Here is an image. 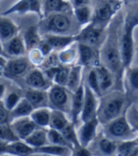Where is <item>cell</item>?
Wrapping results in <instances>:
<instances>
[{
	"label": "cell",
	"mask_w": 138,
	"mask_h": 156,
	"mask_svg": "<svg viewBox=\"0 0 138 156\" xmlns=\"http://www.w3.org/2000/svg\"><path fill=\"white\" fill-rule=\"evenodd\" d=\"M84 101H85V81L75 91L73 92L70 115L72 118V121L74 124H76L79 119L81 118Z\"/></svg>",
	"instance_id": "16"
},
{
	"label": "cell",
	"mask_w": 138,
	"mask_h": 156,
	"mask_svg": "<svg viewBox=\"0 0 138 156\" xmlns=\"http://www.w3.org/2000/svg\"><path fill=\"white\" fill-rule=\"evenodd\" d=\"M94 67L96 68L97 73H98L101 90L103 95L104 93L111 90V88L113 87L115 82H116V77H115L114 73L107 68V67L105 65H103L101 61L98 64H96Z\"/></svg>",
	"instance_id": "18"
},
{
	"label": "cell",
	"mask_w": 138,
	"mask_h": 156,
	"mask_svg": "<svg viewBox=\"0 0 138 156\" xmlns=\"http://www.w3.org/2000/svg\"><path fill=\"white\" fill-rule=\"evenodd\" d=\"M5 55L9 58L24 57L27 54V48L23 36L19 34L3 43Z\"/></svg>",
	"instance_id": "14"
},
{
	"label": "cell",
	"mask_w": 138,
	"mask_h": 156,
	"mask_svg": "<svg viewBox=\"0 0 138 156\" xmlns=\"http://www.w3.org/2000/svg\"><path fill=\"white\" fill-rule=\"evenodd\" d=\"M123 1H126V0H123Z\"/></svg>",
	"instance_id": "57"
},
{
	"label": "cell",
	"mask_w": 138,
	"mask_h": 156,
	"mask_svg": "<svg viewBox=\"0 0 138 156\" xmlns=\"http://www.w3.org/2000/svg\"><path fill=\"white\" fill-rule=\"evenodd\" d=\"M6 153L15 156H28L36 153V151L35 149L29 146L25 140L18 139L7 144Z\"/></svg>",
	"instance_id": "22"
},
{
	"label": "cell",
	"mask_w": 138,
	"mask_h": 156,
	"mask_svg": "<svg viewBox=\"0 0 138 156\" xmlns=\"http://www.w3.org/2000/svg\"><path fill=\"white\" fill-rule=\"evenodd\" d=\"M47 133H48V139H49L50 144L60 145V146L69 147V148H71L72 150H73V145L65 138V136H63V133L60 131L49 128L47 130Z\"/></svg>",
	"instance_id": "35"
},
{
	"label": "cell",
	"mask_w": 138,
	"mask_h": 156,
	"mask_svg": "<svg viewBox=\"0 0 138 156\" xmlns=\"http://www.w3.org/2000/svg\"><path fill=\"white\" fill-rule=\"evenodd\" d=\"M25 141L35 150L45 146V145L49 144L47 130H46V128L38 127L25 139Z\"/></svg>",
	"instance_id": "23"
},
{
	"label": "cell",
	"mask_w": 138,
	"mask_h": 156,
	"mask_svg": "<svg viewBox=\"0 0 138 156\" xmlns=\"http://www.w3.org/2000/svg\"><path fill=\"white\" fill-rule=\"evenodd\" d=\"M30 8V13H35L42 17V2L41 0H27Z\"/></svg>",
	"instance_id": "43"
},
{
	"label": "cell",
	"mask_w": 138,
	"mask_h": 156,
	"mask_svg": "<svg viewBox=\"0 0 138 156\" xmlns=\"http://www.w3.org/2000/svg\"><path fill=\"white\" fill-rule=\"evenodd\" d=\"M100 97L85 83V101L81 113V120L83 122L90 120L97 117Z\"/></svg>",
	"instance_id": "10"
},
{
	"label": "cell",
	"mask_w": 138,
	"mask_h": 156,
	"mask_svg": "<svg viewBox=\"0 0 138 156\" xmlns=\"http://www.w3.org/2000/svg\"><path fill=\"white\" fill-rule=\"evenodd\" d=\"M137 142L135 138L129 139V140H123L119 141L118 144L117 154L120 156H131L133 151L137 146Z\"/></svg>",
	"instance_id": "38"
},
{
	"label": "cell",
	"mask_w": 138,
	"mask_h": 156,
	"mask_svg": "<svg viewBox=\"0 0 138 156\" xmlns=\"http://www.w3.org/2000/svg\"><path fill=\"white\" fill-rule=\"evenodd\" d=\"M125 75V87L127 88L128 94L131 92L132 94L138 93V67H128L124 71Z\"/></svg>",
	"instance_id": "29"
},
{
	"label": "cell",
	"mask_w": 138,
	"mask_h": 156,
	"mask_svg": "<svg viewBox=\"0 0 138 156\" xmlns=\"http://www.w3.org/2000/svg\"><path fill=\"white\" fill-rule=\"evenodd\" d=\"M123 2V0H102L95 4L92 23L107 29L114 17L121 9Z\"/></svg>",
	"instance_id": "5"
},
{
	"label": "cell",
	"mask_w": 138,
	"mask_h": 156,
	"mask_svg": "<svg viewBox=\"0 0 138 156\" xmlns=\"http://www.w3.org/2000/svg\"><path fill=\"white\" fill-rule=\"evenodd\" d=\"M42 16L55 12H68L73 10V5L66 0H41Z\"/></svg>",
	"instance_id": "20"
},
{
	"label": "cell",
	"mask_w": 138,
	"mask_h": 156,
	"mask_svg": "<svg viewBox=\"0 0 138 156\" xmlns=\"http://www.w3.org/2000/svg\"><path fill=\"white\" fill-rule=\"evenodd\" d=\"M22 95L18 90H9L6 93L4 99L2 100L4 105L9 111L12 110L22 100Z\"/></svg>",
	"instance_id": "36"
},
{
	"label": "cell",
	"mask_w": 138,
	"mask_h": 156,
	"mask_svg": "<svg viewBox=\"0 0 138 156\" xmlns=\"http://www.w3.org/2000/svg\"><path fill=\"white\" fill-rule=\"evenodd\" d=\"M127 94L121 90H113L100 97L97 118L101 125L107 123L126 112Z\"/></svg>",
	"instance_id": "2"
},
{
	"label": "cell",
	"mask_w": 138,
	"mask_h": 156,
	"mask_svg": "<svg viewBox=\"0 0 138 156\" xmlns=\"http://www.w3.org/2000/svg\"><path fill=\"white\" fill-rule=\"evenodd\" d=\"M25 82L28 87L37 88V90H48L53 83L45 75L44 72L37 68L31 69L25 75Z\"/></svg>",
	"instance_id": "13"
},
{
	"label": "cell",
	"mask_w": 138,
	"mask_h": 156,
	"mask_svg": "<svg viewBox=\"0 0 138 156\" xmlns=\"http://www.w3.org/2000/svg\"><path fill=\"white\" fill-rule=\"evenodd\" d=\"M126 115L133 128L138 132V109L134 105H131L126 109Z\"/></svg>",
	"instance_id": "42"
},
{
	"label": "cell",
	"mask_w": 138,
	"mask_h": 156,
	"mask_svg": "<svg viewBox=\"0 0 138 156\" xmlns=\"http://www.w3.org/2000/svg\"><path fill=\"white\" fill-rule=\"evenodd\" d=\"M7 144L6 142H4L3 140L0 139V155L6 153V148H7Z\"/></svg>",
	"instance_id": "50"
},
{
	"label": "cell",
	"mask_w": 138,
	"mask_h": 156,
	"mask_svg": "<svg viewBox=\"0 0 138 156\" xmlns=\"http://www.w3.org/2000/svg\"><path fill=\"white\" fill-rule=\"evenodd\" d=\"M0 54L5 55V53H4V47H3V43L1 42V41H0ZM5 57H6V55H5Z\"/></svg>",
	"instance_id": "52"
},
{
	"label": "cell",
	"mask_w": 138,
	"mask_h": 156,
	"mask_svg": "<svg viewBox=\"0 0 138 156\" xmlns=\"http://www.w3.org/2000/svg\"><path fill=\"white\" fill-rule=\"evenodd\" d=\"M40 28L39 26H31L27 27L24 33H23V38H24L25 43L27 45V51L31 48L38 47L39 44L42 39V37L40 34Z\"/></svg>",
	"instance_id": "28"
},
{
	"label": "cell",
	"mask_w": 138,
	"mask_h": 156,
	"mask_svg": "<svg viewBox=\"0 0 138 156\" xmlns=\"http://www.w3.org/2000/svg\"><path fill=\"white\" fill-rule=\"evenodd\" d=\"M72 155H77V156H90L92 155L91 151L87 148V147H83V146H77L74 147L73 150V154Z\"/></svg>",
	"instance_id": "46"
},
{
	"label": "cell",
	"mask_w": 138,
	"mask_h": 156,
	"mask_svg": "<svg viewBox=\"0 0 138 156\" xmlns=\"http://www.w3.org/2000/svg\"><path fill=\"white\" fill-rule=\"evenodd\" d=\"M38 47L41 49V51L43 53V55H45V57H48L50 54H52L54 52V49L50 45V43L46 40H44L43 38L41 39V42H40Z\"/></svg>",
	"instance_id": "45"
},
{
	"label": "cell",
	"mask_w": 138,
	"mask_h": 156,
	"mask_svg": "<svg viewBox=\"0 0 138 156\" xmlns=\"http://www.w3.org/2000/svg\"><path fill=\"white\" fill-rule=\"evenodd\" d=\"M42 38L50 43V45L53 47L54 51H61L76 41L75 34L66 35V34H53V33H47V34H43Z\"/></svg>",
	"instance_id": "17"
},
{
	"label": "cell",
	"mask_w": 138,
	"mask_h": 156,
	"mask_svg": "<svg viewBox=\"0 0 138 156\" xmlns=\"http://www.w3.org/2000/svg\"><path fill=\"white\" fill-rule=\"evenodd\" d=\"M133 29L123 28V33L120 36V54L124 69L132 66L134 57V39Z\"/></svg>",
	"instance_id": "9"
},
{
	"label": "cell",
	"mask_w": 138,
	"mask_h": 156,
	"mask_svg": "<svg viewBox=\"0 0 138 156\" xmlns=\"http://www.w3.org/2000/svg\"><path fill=\"white\" fill-rule=\"evenodd\" d=\"M70 122L71 121L67 118L65 112L60 111V110L52 109V115H51L49 128L62 131L69 123H70Z\"/></svg>",
	"instance_id": "33"
},
{
	"label": "cell",
	"mask_w": 138,
	"mask_h": 156,
	"mask_svg": "<svg viewBox=\"0 0 138 156\" xmlns=\"http://www.w3.org/2000/svg\"><path fill=\"white\" fill-rule=\"evenodd\" d=\"M34 109L35 108L30 104L28 100L25 97H23L19 104L10 111V118L11 119H13L23 117H30Z\"/></svg>",
	"instance_id": "31"
},
{
	"label": "cell",
	"mask_w": 138,
	"mask_h": 156,
	"mask_svg": "<svg viewBox=\"0 0 138 156\" xmlns=\"http://www.w3.org/2000/svg\"><path fill=\"white\" fill-rule=\"evenodd\" d=\"M118 144H119V141L111 139L103 135V136L99 139L97 143V147L101 154L110 156V155H114L117 153Z\"/></svg>",
	"instance_id": "32"
},
{
	"label": "cell",
	"mask_w": 138,
	"mask_h": 156,
	"mask_svg": "<svg viewBox=\"0 0 138 156\" xmlns=\"http://www.w3.org/2000/svg\"><path fill=\"white\" fill-rule=\"evenodd\" d=\"M71 3L73 8V7H79L84 5H91L92 0H72Z\"/></svg>",
	"instance_id": "47"
},
{
	"label": "cell",
	"mask_w": 138,
	"mask_h": 156,
	"mask_svg": "<svg viewBox=\"0 0 138 156\" xmlns=\"http://www.w3.org/2000/svg\"><path fill=\"white\" fill-rule=\"evenodd\" d=\"M101 61L100 49L82 42H78V64L85 68H92Z\"/></svg>",
	"instance_id": "11"
},
{
	"label": "cell",
	"mask_w": 138,
	"mask_h": 156,
	"mask_svg": "<svg viewBox=\"0 0 138 156\" xmlns=\"http://www.w3.org/2000/svg\"><path fill=\"white\" fill-rule=\"evenodd\" d=\"M73 10L68 12H55L48 15L42 16L39 25L40 31L53 34H66L73 35L70 32L73 27Z\"/></svg>",
	"instance_id": "3"
},
{
	"label": "cell",
	"mask_w": 138,
	"mask_h": 156,
	"mask_svg": "<svg viewBox=\"0 0 138 156\" xmlns=\"http://www.w3.org/2000/svg\"><path fill=\"white\" fill-rule=\"evenodd\" d=\"M8 92L7 87L4 83H0V100H3L6 93Z\"/></svg>",
	"instance_id": "48"
},
{
	"label": "cell",
	"mask_w": 138,
	"mask_h": 156,
	"mask_svg": "<svg viewBox=\"0 0 138 156\" xmlns=\"http://www.w3.org/2000/svg\"><path fill=\"white\" fill-rule=\"evenodd\" d=\"M0 139L6 143H10L20 139L10 125V122L0 125Z\"/></svg>",
	"instance_id": "39"
},
{
	"label": "cell",
	"mask_w": 138,
	"mask_h": 156,
	"mask_svg": "<svg viewBox=\"0 0 138 156\" xmlns=\"http://www.w3.org/2000/svg\"><path fill=\"white\" fill-rule=\"evenodd\" d=\"M105 32L106 28H102L91 22L90 24L83 27L81 31L75 34V40L77 42L86 43L101 49L106 38Z\"/></svg>",
	"instance_id": "7"
},
{
	"label": "cell",
	"mask_w": 138,
	"mask_h": 156,
	"mask_svg": "<svg viewBox=\"0 0 138 156\" xmlns=\"http://www.w3.org/2000/svg\"><path fill=\"white\" fill-rule=\"evenodd\" d=\"M10 125L14 130L17 136L22 140H25L34 130L39 127L30 117H23L11 119Z\"/></svg>",
	"instance_id": "15"
},
{
	"label": "cell",
	"mask_w": 138,
	"mask_h": 156,
	"mask_svg": "<svg viewBox=\"0 0 138 156\" xmlns=\"http://www.w3.org/2000/svg\"><path fill=\"white\" fill-rule=\"evenodd\" d=\"M66 1H69V2H71V1H72V0H66Z\"/></svg>",
	"instance_id": "56"
},
{
	"label": "cell",
	"mask_w": 138,
	"mask_h": 156,
	"mask_svg": "<svg viewBox=\"0 0 138 156\" xmlns=\"http://www.w3.org/2000/svg\"><path fill=\"white\" fill-rule=\"evenodd\" d=\"M51 115L52 109L50 107H40L33 110V112L30 115V118L39 127L49 128Z\"/></svg>",
	"instance_id": "27"
},
{
	"label": "cell",
	"mask_w": 138,
	"mask_h": 156,
	"mask_svg": "<svg viewBox=\"0 0 138 156\" xmlns=\"http://www.w3.org/2000/svg\"><path fill=\"white\" fill-rule=\"evenodd\" d=\"M131 156H138V145H137V146L134 148V150L133 151V152H132Z\"/></svg>",
	"instance_id": "51"
},
{
	"label": "cell",
	"mask_w": 138,
	"mask_h": 156,
	"mask_svg": "<svg viewBox=\"0 0 138 156\" xmlns=\"http://www.w3.org/2000/svg\"><path fill=\"white\" fill-rule=\"evenodd\" d=\"M103 135L116 141H123L133 139L138 136L136 132L128 120L126 112L119 117L112 119L103 124Z\"/></svg>",
	"instance_id": "4"
},
{
	"label": "cell",
	"mask_w": 138,
	"mask_h": 156,
	"mask_svg": "<svg viewBox=\"0 0 138 156\" xmlns=\"http://www.w3.org/2000/svg\"><path fill=\"white\" fill-rule=\"evenodd\" d=\"M19 34V27L8 16L0 14V41L5 43Z\"/></svg>",
	"instance_id": "21"
},
{
	"label": "cell",
	"mask_w": 138,
	"mask_h": 156,
	"mask_svg": "<svg viewBox=\"0 0 138 156\" xmlns=\"http://www.w3.org/2000/svg\"><path fill=\"white\" fill-rule=\"evenodd\" d=\"M75 124L73 123V121H71L62 131H60L63 136H65V138L70 142L73 147H77L80 146L79 143V139H78V135H77V131L75 130Z\"/></svg>",
	"instance_id": "37"
},
{
	"label": "cell",
	"mask_w": 138,
	"mask_h": 156,
	"mask_svg": "<svg viewBox=\"0 0 138 156\" xmlns=\"http://www.w3.org/2000/svg\"><path fill=\"white\" fill-rule=\"evenodd\" d=\"M2 75H3V71L1 68H0V76H2Z\"/></svg>",
	"instance_id": "54"
},
{
	"label": "cell",
	"mask_w": 138,
	"mask_h": 156,
	"mask_svg": "<svg viewBox=\"0 0 138 156\" xmlns=\"http://www.w3.org/2000/svg\"><path fill=\"white\" fill-rule=\"evenodd\" d=\"M7 62H8L7 57H5L4 55H1V54H0V68L3 69L4 67L6 66Z\"/></svg>",
	"instance_id": "49"
},
{
	"label": "cell",
	"mask_w": 138,
	"mask_h": 156,
	"mask_svg": "<svg viewBox=\"0 0 138 156\" xmlns=\"http://www.w3.org/2000/svg\"><path fill=\"white\" fill-rule=\"evenodd\" d=\"M58 59L61 65L72 66L78 62V42L75 41L70 46L58 51Z\"/></svg>",
	"instance_id": "24"
},
{
	"label": "cell",
	"mask_w": 138,
	"mask_h": 156,
	"mask_svg": "<svg viewBox=\"0 0 138 156\" xmlns=\"http://www.w3.org/2000/svg\"><path fill=\"white\" fill-rule=\"evenodd\" d=\"M100 124L101 123L97 117L90 120L83 122L81 127L77 131L79 143L81 146L87 148L94 141L97 136V129Z\"/></svg>",
	"instance_id": "12"
},
{
	"label": "cell",
	"mask_w": 138,
	"mask_h": 156,
	"mask_svg": "<svg viewBox=\"0 0 138 156\" xmlns=\"http://www.w3.org/2000/svg\"><path fill=\"white\" fill-rule=\"evenodd\" d=\"M36 153L45 154V155H54V156H68L73 154V150L69 147L60 146V145L47 144L45 146L38 148L35 150Z\"/></svg>",
	"instance_id": "30"
},
{
	"label": "cell",
	"mask_w": 138,
	"mask_h": 156,
	"mask_svg": "<svg viewBox=\"0 0 138 156\" xmlns=\"http://www.w3.org/2000/svg\"><path fill=\"white\" fill-rule=\"evenodd\" d=\"M135 140H136V142H137V144H138V136L135 137Z\"/></svg>",
	"instance_id": "55"
},
{
	"label": "cell",
	"mask_w": 138,
	"mask_h": 156,
	"mask_svg": "<svg viewBox=\"0 0 138 156\" xmlns=\"http://www.w3.org/2000/svg\"><path fill=\"white\" fill-rule=\"evenodd\" d=\"M11 120L10 112L6 108L2 100H0V125L9 123Z\"/></svg>",
	"instance_id": "44"
},
{
	"label": "cell",
	"mask_w": 138,
	"mask_h": 156,
	"mask_svg": "<svg viewBox=\"0 0 138 156\" xmlns=\"http://www.w3.org/2000/svg\"><path fill=\"white\" fill-rule=\"evenodd\" d=\"M31 63L27 57L11 58L8 60L6 66L2 69L3 75L8 78H20L26 75L29 71Z\"/></svg>",
	"instance_id": "8"
},
{
	"label": "cell",
	"mask_w": 138,
	"mask_h": 156,
	"mask_svg": "<svg viewBox=\"0 0 138 156\" xmlns=\"http://www.w3.org/2000/svg\"><path fill=\"white\" fill-rule=\"evenodd\" d=\"M24 97L27 98L34 108L49 107V95L48 90H37V88L28 87L25 91Z\"/></svg>",
	"instance_id": "19"
},
{
	"label": "cell",
	"mask_w": 138,
	"mask_h": 156,
	"mask_svg": "<svg viewBox=\"0 0 138 156\" xmlns=\"http://www.w3.org/2000/svg\"><path fill=\"white\" fill-rule=\"evenodd\" d=\"M136 27H138V7L129 10L123 21V28L134 30Z\"/></svg>",
	"instance_id": "41"
},
{
	"label": "cell",
	"mask_w": 138,
	"mask_h": 156,
	"mask_svg": "<svg viewBox=\"0 0 138 156\" xmlns=\"http://www.w3.org/2000/svg\"><path fill=\"white\" fill-rule=\"evenodd\" d=\"M83 68L84 67L82 65L78 64V63L71 66L70 73H69V79H68V83H67L66 87L72 92L75 91L84 82V80H83Z\"/></svg>",
	"instance_id": "26"
},
{
	"label": "cell",
	"mask_w": 138,
	"mask_h": 156,
	"mask_svg": "<svg viewBox=\"0 0 138 156\" xmlns=\"http://www.w3.org/2000/svg\"><path fill=\"white\" fill-rule=\"evenodd\" d=\"M85 83L93 90L99 97L102 95L101 90V85H100V80H99V76L98 73L95 67H92L89 69L87 75V80Z\"/></svg>",
	"instance_id": "34"
},
{
	"label": "cell",
	"mask_w": 138,
	"mask_h": 156,
	"mask_svg": "<svg viewBox=\"0 0 138 156\" xmlns=\"http://www.w3.org/2000/svg\"><path fill=\"white\" fill-rule=\"evenodd\" d=\"M101 1H102V0H92V2H94V4H97Z\"/></svg>",
	"instance_id": "53"
},
{
	"label": "cell",
	"mask_w": 138,
	"mask_h": 156,
	"mask_svg": "<svg viewBox=\"0 0 138 156\" xmlns=\"http://www.w3.org/2000/svg\"><path fill=\"white\" fill-rule=\"evenodd\" d=\"M49 107L51 109L60 110L65 113H70L73 92L66 86L53 84L48 90Z\"/></svg>",
	"instance_id": "6"
},
{
	"label": "cell",
	"mask_w": 138,
	"mask_h": 156,
	"mask_svg": "<svg viewBox=\"0 0 138 156\" xmlns=\"http://www.w3.org/2000/svg\"><path fill=\"white\" fill-rule=\"evenodd\" d=\"M27 58L30 63L35 67H41L46 57L39 47H34L27 51Z\"/></svg>",
	"instance_id": "40"
},
{
	"label": "cell",
	"mask_w": 138,
	"mask_h": 156,
	"mask_svg": "<svg viewBox=\"0 0 138 156\" xmlns=\"http://www.w3.org/2000/svg\"><path fill=\"white\" fill-rule=\"evenodd\" d=\"M101 62L114 73L116 80H121L124 74V66L120 54V37L118 34L117 26L110 27L108 34L100 49Z\"/></svg>",
	"instance_id": "1"
},
{
	"label": "cell",
	"mask_w": 138,
	"mask_h": 156,
	"mask_svg": "<svg viewBox=\"0 0 138 156\" xmlns=\"http://www.w3.org/2000/svg\"><path fill=\"white\" fill-rule=\"evenodd\" d=\"M93 12L94 9L91 7V5H84L73 8V17L77 23L82 27L91 23L92 19H93Z\"/></svg>",
	"instance_id": "25"
}]
</instances>
